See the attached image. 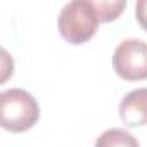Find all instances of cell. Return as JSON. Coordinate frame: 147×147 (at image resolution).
Segmentation results:
<instances>
[{
    "mask_svg": "<svg viewBox=\"0 0 147 147\" xmlns=\"http://www.w3.org/2000/svg\"><path fill=\"white\" fill-rule=\"evenodd\" d=\"M59 33L69 43H85L88 42L99 26V16L94 7V2L88 0H75L61 9L57 19Z\"/></svg>",
    "mask_w": 147,
    "mask_h": 147,
    "instance_id": "1",
    "label": "cell"
},
{
    "mask_svg": "<svg viewBox=\"0 0 147 147\" xmlns=\"http://www.w3.org/2000/svg\"><path fill=\"white\" fill-rule=\"evenodd\" d=\"M40 116L35 97L23 88H9L0 94V123L9 131L30 130Z\"/></svg>",
    "mask_w": 147,
    "mask_h": 147,
    "instance_id": "2",
    "label": "cell"
},
{
    "mask_svg": "<svg viewBox=\"0 0 147 147\" xmlns=\"http://www.w3.org/2000/svg\"><path fill=\"white\" fill-rule=\"evenodd\" d=\"M116 75L126 82H138L147 78V43L137 38L121 42L113 55Z\"/></svg>",
    "mask_w": 147,
    "mask_h": 147,
    "instance_id": "3",
    "label": "cell"
},
{
    "mask_svg": "<svg viewBox=\"0 0 147 147\" xmlns=\"http://www.w3.org/2000/svg\"><path fill=\"white\" fill-rule=\"evenodd\" d=\"M119 118L128 126L147 125V88L128 92L119 104Z\"/></svg>",
    "mask_w": 147,
    "mask_h": 147,
    "instance_id": "4",
    "label": "cell"
},
{
    "mask_svg": "<svg viewBox=\"0 0 147 147\" xmlns=\"http://www.w3.org/2000/svg\"><path fill=\"white\" fill-rule=\"evenodd\" d=\"M95 147H140L138 140L126 130L111 128L106 130L95 142Z\"/></svg>",
    "mask_w": 147,
    "mask_h": 147,
    "instance_id": "5",
    "label": "cell"
},
{
    "mask_svg": "<svg viewBox=\"0 0 147 147\" xmlns=\"http://www.w3.org/2000/svg\"><path fill=\"white\" fill-rule=\"evenodd\" d=\"M94 7L97 11L99 21L109 23V21H114V19L119 18L121 11L126 7V2L125 0H116V2H109V0H95Z\"/></svg>",
    "mask_w": 147,
    "mask_h": 147,
    "instance_id": "6",
    "label": "cell"
},
{
    "mask_svg": "<svg viewBox=\"0 0 147 147\" xmlns=\"http://www.w3.org/2000/svg\"><path fill=\"white\" fill-rule=\"evenodd\" d=\"M135 16H137V21L138 24L147 31V0H140L135 5Z\"/></svg>",
    "mask_w": 147,
    "mask_h": 147,
    "instance_id": "7",
    "label": "cell"
}]
</instances>
